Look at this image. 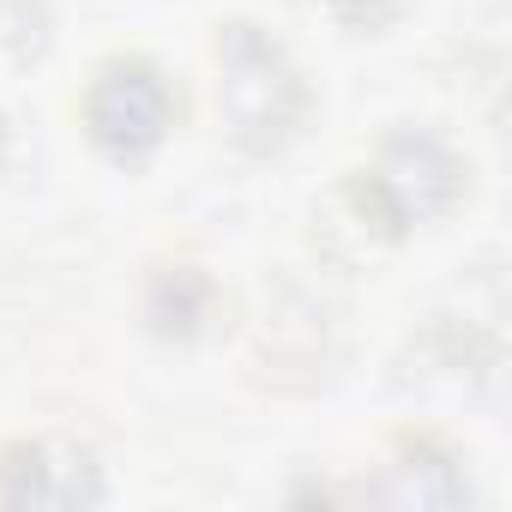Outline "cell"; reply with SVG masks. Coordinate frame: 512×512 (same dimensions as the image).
<instances>
[{"label":"cell","mask_w":512,"mask_h":512,"mask_svg":"<svg viewBox=\"0 0 512 512\" xmlns=\"http://www.w3.org/2000/svg\"><path fill=\"white\" fill-rule=\"evenodd\" d=\"M217 115L223 127L266 151V145H284L308 109V91H302V73L290 67V55L260 31V25H229L217 37Z\"/></svg>","instance_id":"1"},{"label":"cell","mask_w":512,"mask_h":512,"mask_svg":"<svg viewBox=\"0 0 512 512\" xmlns=\"http://www.w3.org/2000/svg\"><path fill=\"white\" fill-rule=\"evenodd\" d=\"M0 500L7 506H79V500H97V476L79 452L31 440V446L0 452Z\"/></svg>","instance_id":"4"},{"label":"cell","mask_w":512,"mask_h":512,"mask_svg":"<svg viewBox=\"0 0 512 512\" xmlns=\"http://www.w3.org/2000/svg\"><path fill=\"white\" fill-rule=\"evenodd\" d=\"M332 7V19H344V25H356V31H374V25H386L392 13H404V0H326Z\"/></svg>","instance_id":"5"},{"label":"cell","mask_w":512,"mask_h":512,"mask_svg":"<svg viewBox=\"0 0 512 512\" xmlns=\"http://www.w3.org/2000/svg\"><path fill=\"white\" fill-rule=\"evenodd\" d=\"M85 121L109 151H145L169 127V85L151 61H109L85 97Z\"/></svg>","instance_id":"3"},{"label":"cell","mask_w":512,"mask_h":512,"mask_svg":"<svg viewBox=\"0 0 512 512\" xmlns=\"http://www.w3.org/2000/svg\"><path fill=\"white\" fill-rule=\"evenodd\" d=\"M356 193H362V211H374L380 229H404V223H422V217H434V211L452 205L458 163L434 139L404 133V139H392L380 151V163L356 181Z\"/></svg>","instance_id":"2"}]
</instances>
